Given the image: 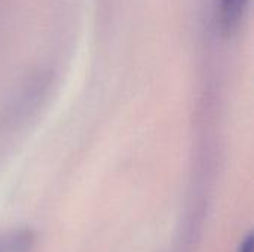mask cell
Masks as SVG:
<instances>
[{
    "label": "cell",
    "instance_id": "6da1fadb",
    "mask_svg": "<svg viewBox=\"0 0 254 252\" xmlns=\"http://www.w3.org/2000/svg\"><path fill=\"white\" fill-rule=\"evenodd\" d=\"M249 0H220L219 4V22L225 34L234 33L246 12Z\"/></svg>",
    "mask_w": 254,
    "mask_h": 252
},
{
    "label": "cell",
    "instance_id": "7a4b0ae2",
    "mask_svg": "<svg viewBox=\"0 0 254 252\" xmlns=\"http://www.w3.org/2000/svg\"><path fill=\"white\" fill-rule=\"evenodd\" d=\"M34 236L30 230H10L0 235V252H33Z\"/></svg>",
    "mask_w": 254,
    "mask_h": 252
},
{
    "label": "cell",
    "instance_id": "3957f363",
    "mask_svg": "<svg viewBox=\"0 0 254 252\" xmlns=\"http://www.w3.org/2000/svg\"><path fill=\"white\" fill-rule=\"evenodd\" d=\"M253 245H254L253 236H252V235H249V236L243 241V244H241V247H240L238 252H253Z\"/></svg>",
    "mask_w": 254,
    "mask_h": 252
}]
</instances>
